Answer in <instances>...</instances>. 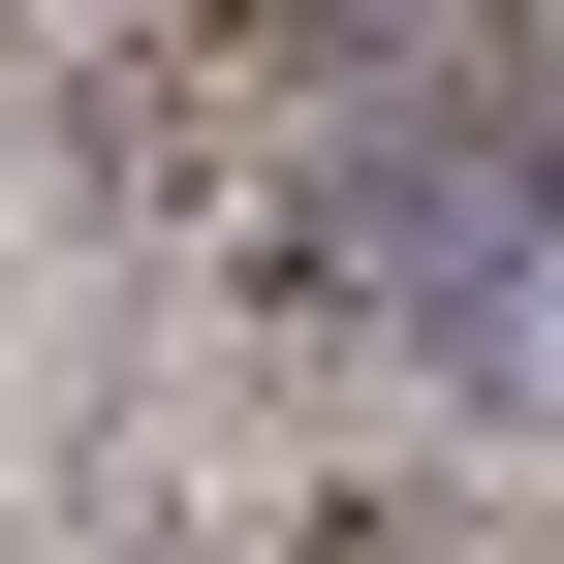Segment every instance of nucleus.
<instances>
[{
    "label": "nucleus",
    "mask_w": 564,
    "mask_h": 564,
    "mask_svg": "<svg viewBox=\"0 0 564 564\" xmlns=\"http://www.w3.org/2000/svg\"><path fill=\"white\" fill-rule=\"evenodd\" d=\"M502 282H564V95H533V63H440V95L282 220V314H440L470 345Z\"/></svg>",
    "instance_id": "nucleus-1"
},
{
    "label": "nucleus",
    "mask_w": 564,
    "mask_h": 564,
    "mask_svg": "<svg viewBox=\"0 0 564 564\" xmlns=\"http://www.w3.org/2000/svg\"><path fill=\"white\" fill-rule=\"evenodd\" d=\"M440 377H470V440H533V470H564V282H502V314H470Z\"/></svg>",
    "instance_id": "nucleus-2"
}]
</instances>
